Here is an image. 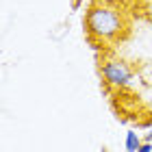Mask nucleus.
Segmentation results:
<instances>
[{
    "label": "nucleus",
    "instance_id": "5",
    "mask_svg": "<svg viewBox=\"0 0 152 152\" xmlns=\"http://www.w3.org/2000/svg\"><path fill=\"white\" fill-rule=\"evenodd\" d=\"M143 141H148V143H152V130H150V133H146V135H143Z\"/></svg>",
    "mask_w": 152,
    "mask_h": 152
},
{
    "label": "nucleus",
    "instance_id": "1",
    "mask_svg": "<svg viewBox=\"0 0 152 152\" xmlns=\"http://www.w3.org/2000/svg\"><path fill=\"white\" fill-rule=\"evenodd\" d=\"M85 31L87 41L98 48V44H111L126 31L122 11L115 4L109 2H96L85 13Z\"/></svg>",
    "mask_w": 152,
    "mask_h": 152
},
{
    "label": "nucleus",
    "instance_id": "3",
    "mask_svg": "<svg viewBox=\"0 0 152 152\" xmlns=\"http://www.w3.org/2000/svg\"><path fill=\"white\" fill-rule=\"evenodd\" d=\"M141 137L137 130H128L126 133V141H124V148H126V152H137V148L141 146Z\"/></svg>",
    "mask_w": 152,
    "mask_h": 152
},
{
    "label": "nucleus",
    "instance_id": "2",
    "mask_svg": "<svg viewBox=\"0 0 152 152\" xmlns=\"http://www.w3.org/2000/svg\"><path fill=\"white\" fill-rule=\"evenodd\" d=\"M100 76L102 80L107 83L109 87H128L133 83V70L126 61L122 59H109V61H102L100 65Z\"/></svg>",
    "mask_w": 152,
    "mask_h": 152
},
{
    "label": "nucleus",
    "instance_id": "4",
    "mask_svg": "<svg viewBox=\"0 0 152 152\" xmlns=\"http://www.w3.org/2000/svg\"><path fill=\"white\" fill-rule=\"evenodd\" d=\"M137 152H152V143H148V141H141V146L137 148Z\"/></svg>",
    "mask_w": 152,
    "mask_h": 152
}]
</instances>
